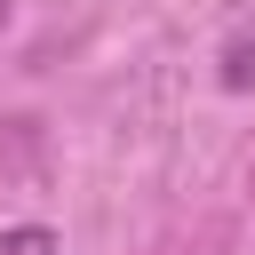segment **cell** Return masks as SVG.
<instances>
[{
    "instance_id": "6da1fadb",
    "label": "cell",
    "mask_w": 255,
    "mask_h": 255,
    "mask_svg": "<svg viewBox=\"0 0 255 255\" xmlns=\"http://www.w3.org/2000/svg\"><path fill=\"white\" fill-rule=\"evenodd\" d=\"M0 255H56V231L48 223H8L0 231Z\"/></svg>"
},
{
    "instance_id": "7a4b0ae2",
    "label": "cell",
    "mask_w": 255,
    "mask_h": 255,
    "mask_svg": "<svg viewBox=\"0 0 255 255\" xmlns=\"http://www.w3.org/2000/svg\"><path fill=\"white\" fill-rule=\"evenodd\" d=\"M247 80H255V48L231 40V56H223V88H247Z\"/></svg>"
},
{
    "instance_id": "3957f363",
    "label": "cell",
    "mask_w": 255,
    "mask_h": 255,
    "mask_svg": "<svg viewBox=\"0 0 255 255\" xmlns=\"http://www.w3.org/2000/svg\"><path fill=\"white\" fill-rule=\"evenodd\" d=\"M8 16H16V0H0V32H8Z\"/></svg>"
}]
</instances>
